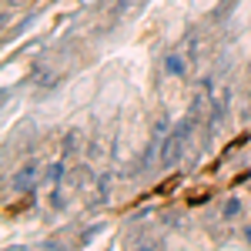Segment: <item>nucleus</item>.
Instances as JSON below:
<instances>
[{
  "label": "nucleus",
  "instance_id": "f257e3e1",
  "mask_svg": "<svg viewBox=\"0 0 251 251\" xmlns=\"http://www.w3.org/2000/svg\"><path fill=\"white\" fill-rule=\"evenodd\" d=\"M194 131V121L191 117H184V121H177L168 137H164V144H161V168L164 171H174L177 164H181V157H184V148H188V137Z\"/></svg>",
  "mask_w": 251,
  "mask_h": 251
},
{
  "label": "nucleus",
  "instance_id": "f03ea898",
  "mask_svg": "<svg viewBox=\"0 0 251 251\" xmlns=\"http://www.w3.org/2000/svg\"><path fill=\"white\" fill-rule=\"evenodd\" d=\"M44 174H47V171H44V164H40V161H24L7 184H10V191H14V194H27V191H34V188L40 184V177H44Z\"/></svg>",
  "mask_w": 251,
  "mask_h": 251
},
{
  "label": "nucleus",
  "instance_id": "7ed1b4c3",
  "mask_svg": "<svg viewBox=\"0 0 251 251\" xmlns=\"http://www.w3.org/2000/svg\"><path fill=\"white\" fill-rule=\"evenodd\" d=\"M188 67H191V64H188V57H184V50H181V47H174V50L164 54V71H168L171 77H184V74H188Z\"/></svg>",
  "mask_w": 251,
  "mask_h": 251
},
{
  "label": "nucleus",
  "instance_id": "20e7f679",
  "mask_svg": "<svg viewBox=\"0 0 251 251\" xmlns=\"http://www.w3.org/2000/svg\"><path fill=\"white\" fill-rule=\"evenodd\" d=\"M80 148H84V131H80V127H71L67 134L60 137V154L64 157H74Z\"/></svg>",
  "mask_w": 251,
  "mask_h": 251
},
{
  "label": "nucleus",
  "instance_id": "39448f33",
  "mask_svg": "<svg viewBox=\"0 0 251 251\" xmlns=\"http://www.w3.org/2000/svg\"><path fill=\"white\" fill-rule=\"evenodd\" d=\"M111 184H114V174L111 171H100L97 174V188H94V204H107L111 201Z\"/></svg>",
  "mask_w": 251,
  "mask_h": 251
},
{
  "label": "nucleus",
  "instance_id": "423d86ee",
  "mask_svg": "<svg viewBox=\"0 0 251 251\" xmlns=\"http://www.w3.org/2000/svg\"><path fill=\"white\" fill-rule=\"evenodd\" d=\"M181 50H184V57H188V64H198V60H201V37H198V34H188V37H184V44H181Z\"/></svg>",
  "mask_w": 251,
  "mask_h": 251
},
{
  "label": "nucleus",
  "instance_id": "0eeeda50",
  "mask_svg": "<svg viewBox=\"0 0 251 251\" xmlns=\"http://www.w3.org/2000/svg\"><path fill=\"white\" fill-rule=\"evenodd\" d=\"M238 214H241V198L238 194H228V201L221 204V218L225 221H238Z\"/></svg>",
  "mask_w": 251,
  "mask_h": 251
},
{
  "label": "nucleus",
  "instance_id": "6e6552de",
  "mask_svg": "<svg viewBox=\"0 0 251 251\" xmlns=\"http://www.w3.org/2000/svg\"><path fill=\"white\" fill-rule=\"evenodd\" d=\"M64 174H67V164H64V161H57V164H47V177H50V181H60Z\"/></svg>",
  "mask_w": 251,
  "mask_h": 251
},
{
  "label": "nucleus",
  "instance_id": "1a4fd4ad",
  "mask_svg": "<svg viewBox=\"0 0 251 251\" xmlns=\"http://www.w3.org/2000/svg\"><path fill=\"white\" fill-rule=\"evenodd\" d=\"M241 114L251 121V91H248V97H245V111H241Z\"/></svg>",
  "mask_w": 251,
  "mask_h": 251
},
{
  "label": "nucleus",
  "instance_id": "9d476101",
  "mask_svg": "<svg viewBox=\"0 0 251 251\" xmlns=\"http://www.w3.org/2000/svg\"><path fill=\"white\" fill-rule=\"evenodd\" d=\"M245 241H248V245H251V225H248V228H245Z\"/></svg>",
  "mask_w": 251,
  "mask_h": 251
},
{
  "label": "nucleus",
  "instance_id": "9b49d317",
  "mask_svg": "<svg viewBox=\"0 0 251 251\" xmlns=\"http://www.w3.org/2000/svg\"><path fill=\"white\" fill-rule=\"evenodd\" d=\"M14 3H17V0H3V7H14Z\"/></svg>",
  "mask_w": 251,
  "mask_h": 251
}]
</instances>
